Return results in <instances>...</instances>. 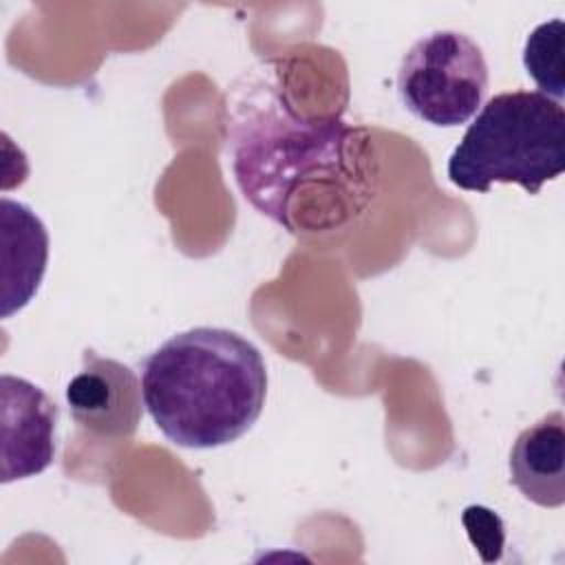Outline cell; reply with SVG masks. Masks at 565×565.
<instances>
[{
	"instance_id": "6da1fadb",
	"label": "cell",
	"mask_w": 565,
	"mask_h": 565,
	"mask_svg": "<svg viewBox=\"0 0 565 565\" xmlns=\"http://www.w3.org/2000/svg\"><path fill=\"white\" fill-rule=\"evenodd\" d=\"M227 152L243 199L298 238L349 230L380 192L371 130L335 115H302L276 84L238 88Z\"/></svg>"
},
{
	"instance_id": "7a4b0ae2",
	"label": "cell",
	"mask_w": 565,
	"mask_h": 565,
	"mask_svg": "<svg viewBox=\"0 0 565 565\" xmlns=\"http://www.w3.org/2000/svg\"><path fill=\"white\" fill-rule=\"evenodd\" d=\"M141 397L170 444L221 448L260 417L267 366L258 347L241 333L194 327L174 333L141 362Z\"/></svg>"
},
{
	"instance_id": "3957f363",
	"label": "cell",
	"mask_w": 565,
	"mask_h": 565,
	"mask_svg": "<svg viewBox=\"0 0 565 565\" xmlns=\"http://www.w3.org/2000/svg\"><path fill=\"white\" fill-rule=\"evenodd\" d=\"M565 170V108L539 90L490 97L448 157V179L468 192L516 183L539 194Z\"/></svg>"
},
{
	"instance_id": "277c9868",
	"label": "cell",
	"mask_w": 565,
	"mask_h": 565,
	"mask_svg": "<svg viewBox=\"0 0 565 565\" xmlns=\"http://www.w3.org/2000/svg\"><path fill=\"white\" fill-rule=\"evenodd\" d=\"M488 82L481 46L452 29L415 40L397 68V95L404 108L435 128L470 121L483 104Z\"/></svg>"
},
{
	"instance_id": "5b68a950",
	"label": "cell",
	"mask_w": 565,
	"mask_h": 565,
	"mask_svg": "<svg viewBox=\"0 0 565 565\" xmlns=\"http://www.w3.org/2000/svg\"><path fill=\"white\" fill-rule=\"evenodd\" d=\"M73 422L102 439H128L141 422V382L135 371L95 351L82 353V369L64 391Z\"/></svg>"
},
{
	"instance_id": "8992f818",
	"label": "cell",
	"mask_w": 565,
	"mask_h": 565,
	"mask_svg": "<svg viewBox=\"0 0 565 565\" xmlns=\"http://www.w3.org/2000/svg\"><path fill=\"white\" fill-rule=\"evenodd\" d=\"M57 406L24 377L2 375V483L44 472L55 457Z\"/></svg>"
},
{
	"instance_id": "52a82bcc",
	"label": "cell",
	"mask_w": 565,
	"mask_h": 565,
	"mask_svg": "<svg viewBox=\"0 0 565 565\" xmlns=\"http://www.w3.org/2000/svg\"><path fill=\"white\" fill-rule=\"evenodd\" d=\"M510 483L541 508L565 503V417L552 411L519 433L512 444Z\"/></svg>"
},
{
	"instance_id": "ba28073f",
	"label": "cell",
	"mask_w": 565,
	"mask_h": 565,
	"mask_svg": "<svg viewBox=\"0 0 565 565\" xmlns=\"http://www.w3.org/2000/svg\"><path fill=\"white\" fill-rule=\"evenodd\" d=\"M2 318L20 311L35 296L49 260V234L24 203L2 199Z\"/></svg>"
},
{
	"instance_id": "9c48e42d",
	"label": "cell",
	"mask_w": 565,
	"mask_h": 565,
	"mask_svg": "<svg viewBox=\"0 0 565 565\" xmlns=\"http://www.w3.org/2000/svg\"><path fill=\"white\" fill-rule=\"evenodd\" d=\"M523 66L541 88L539 93L561 102L563 97V20L536 26L523 46Z\"/></svg>"
}]
</instances>
